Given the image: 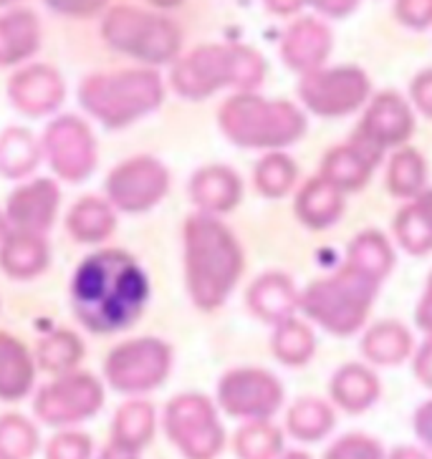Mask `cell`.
Instances as JSON below:
<instances>
[{
  "mask_svg": "<svg viewBox=\"0 0 432 459\" xmlns=\"http://www.w3.org/2000/svg\"><path fill=\"white\" fill-rule=\"evenodd\" d=\"M46 260H48L46 245L39 235H31V232H18L13 238H8L3 245V253H0L3 268L15 278L36 275L39 271H43Z\"/></svg>",
  "mask_w": 432,
  "mask_h": 459,
  "instance_id": "14",
  "label": "cell"
},
{
  "mask_svg": "<svg viewBox=\"0 0 432 459\" xmlns=\"http://www.w3.org/2000/svg\"><path fill=\"white\" fill-rule=\"evenodd\" d=\"M39 445L36 429L21 417L0 419V452L11 459H26Z\"/></svg>",
  "mask_w": 432,
  "mask_h": 459,
  "instance_id": "19",
  "label": "cell"
},
{
  "mask_svg": "<svg viewBox=\"0 0 432 459\" xmlns=\"http://www.w3.org/2000/svg\"><path fill=\"white\" fill-rule=\"evenodd\" d=\"M152 424H154L152 406L145 402L127 404L114 419V445L137 452L152 437Z\"/></svg>",
  "mask_w": 432,
  "mask_h": 459,
  "instance_id": "15",
  "label": "cell"
},
{
  "mask_svg": "<svg viewBox=\"0 0 432 459\" xmlns=\"http://www.w3.org/2000/svg\"><path fill=\"white\" fill-rule=\"evenodd\" d=\"M11 99L26 114H46L54 111L64 99V82L48 66L23 68L11 79Z\"/></svg>",
  "mask_w": 432,
  "mask_h": 459,
  "instance_id": "10",
  "label": "cell"
},
{
  "mask_svg": "<svg viewBox=\"0 0 432 459\" xmlns=\"http://www.w3.org/2000/svg\"><path fill=\"white\" fill-rule=\"evenodd\" d=\"M104 39L117 51L160 64L177 51L180 36L172 23L149 13H139L135 8H114L104 18Z\"/></svg>",
  "mask_w": 432,
  "mask_h": 459,
  "instance_id": "3",
  "label": "cell"
},
{
  "mask_svg": "<svg viewBox=\"0 0 432 459\" xmlns=\"http://www.w3.org/2000/svg\"><path fill=\"white\" fill-rule=\"evenodd\" d=\"M92 442L84 434H58L48 445V459H89Z\"/></svg>",
  "mask_w": 432,
  "mask_h": 459,
  "instance_id": "20",
  "label": "cell"
},
{
  "mask_svg": "<svg viewBox=\"0 0 432 459\" xmlns=\"http://www.w3.org/2000/svg\"><path fill=\"white\" fill-rule=\"evenodd\" d=\"M56 204H58V189L48 179H39L15 192L8 204V215L21 232L36 235L51 225Z\"/></svg>",
  "mask_w": 432,
  "mask_h": 459,
  "instance_id": "11",
  "label": "cell"
},
{
  "mask_svg": "<svg viewBox=\"0 0 432 459\" xmlns=\"http://www.w3.org/2000/svg\"><path fill=\"white\" fill-rule=\"evenodd\" d=\"M167 432L190 459H210L223 442L213 409L198 396H182L170 404Z\"/></svg>",
  "mask_w": 432,
  "mask_h": 459,
  "instance_id": "5",
  "label": "cell"
},
{
  "mask_svg": "<svg viewBox=\"0 0 432 459\" xmlns=\"http://www.w3.org/2000/svg\"><path fill=\"white\" fill-rule=\"evenodd\" d=\"M147 298V281L135 260L119 250L96 253L74 278L76 316L96 333L132 324Z\"/></svg>",
  "mask_w": 432,
  "mask_h": 459,
  "instance_id": "1",
  "label": "cell"
},
{
  "mask_svg": "<svg viewBox=\"0 0 432 459\" xmlns=\"http://www.w3.org/2000/svg\"><path fill=\"white\" fill-rule=\"evenodd\" d=\"M46 149L51 154V164L66 179H82L94 167V142L86 124L64 117L48 126L46 132Z\"/></svg>",
  "mask_w": 432,
  "mask_h": 459,
  "instance_id": "8",
  "label": "cell"
},
{
  "mask_svg": "<svg viewBox=\"0 0 432 459\" xmlns=\"http://www.w3.org/2000/svg\"><path fill=\"white\" fill-rule=\"evenodd\" d=\"M39 162V147L23 129H8L0 136V172L18 177L31 172Z\"/></svg>",
  "mask_w": 432,
  "mask_h": 459,
  "instance_id": "16",
  "label": "cell"
},
{
  "mask_svg": "<svg viewBox=\"0 0 432 459\" xmlns=\"http://www.w3.org/2000/svg\"><path fill=\"white\" fill-rule=\"evenodd\" d=\"M99 459H137V452H132V449H124V446L111 442V445L101 452V457Z\"/></svg>",
  "mask_w": 432,
  "mask_h": 459,
  "instance_id": "22",
  "label": "cell"
},
{
  "mask_svg": "<svg viewBox=\"0 0 432 459\" xmlns=\"http://www.w3.org/2000/svg\"><path fill=\"white\" fill-rule=\"evenodd\" d=\"M8 3H13V0H0V5H8Z\"/></svg>",
  "mask_w": 432,
  "mask_h": 459,
  "instance_id": "24",
  "label": "cell"
},
{
  "mask_svg": "<svg viewBox=\"0 0 432 459\" xmlns=\"http://www.w3.org/2000/svg\"><path fill=\"white\" fill-rule=\"evenodd\" d=\"M79 359H82V341L66 331L43 338V343L39 346V364L46 371H66Z\"/></svg>",
  "mask_w": 432,
  "mask_h": 459,
  "instance_id": "18",
  "label": "cell"
},
{
  "mask_svg": "<svg viewBox=\"0 0 432 459\" xmlns=\"http://www.w3.org/2000/svg\"><path fill=\"white\" fill-rule=\"evenodd\" d=\"M0 459H11V457H5V455H3V452H0Z\"/></svg>",
  "mask_w": 432,
  "mask_h": 459,
  "instance_id": "25",
  "label": "cell"
},
{
  "mask_svg": "<svg viewBox=\"0 0 432 459\" xmlns=\"http://www.w3.org/2000/svg\"><path fill=\"white\" fill-rule=\"evenodd\" d=\"M101 399L104 394L96 378L74 374L46 386L36 399V411L48 424H71V421L92 417L101 406Z\"/></svg>",
  "mask_w": 432,
  "mask_h": 459,
  "instance_id": "6",
  "label": "cell"
},
{
  "mask_svg": "<svg viewBox=\"0 0 432 459\" xmlns=\"http://www.w3.org/2000/svg\"><path fill=\"white\" fill-rule=\"evenodd\" d=\"M33 384V364L26 349L0 333V399H21Z\"/></svg>",
  "mask_w": 432,
  "mask_h": 459,
  "instance_id": "13",
  "label": "cell"
},
{
  "mask_svg": "<svg viewBox=\"0 0 432 459\" xmlns=\"http://www.w3.org/2000/svg\"><path fill=\"white\" fill-rule=\"evenodd\" d=\"M56 13L76 15V18H89L104 8L107 0H46Z\"/></svg>",
  "mask_w": 432,
  "mask_h": 459,
  "instance_id": "21",
  "label": "cell"
},
{
  "mask_svg": "<svg viewBox=\"0 0 432 459\" xmlns=\"http://www.w3.org/2000/svg\"><path fill=\"white\" fill-rule=\"evenodd\" d=\"M39 48V21L28 11L0 18V66L18 64Z\"/></svg>",
  "mask_w": 432,
  "mask_h": 459,
  "instance_id": "12",
  "label": "cell"
},
{
  "mask_svg": "<svg viewBox=\"0 0 432 459\" xmlns=\"http://www.w3.org/2000/svg\"><path fill=\"white\" fill-rule=\"evenodd\" d=\"M217 228L207 220H195L188 228V265L190 283L198 300L213 303L223 293V288L233 281V265L228 255V240Z\"/></svg>",
  "mask_w": 432,
  "mask_h": 459,
  "instance_id": "4",
  "label": "cell"
},
{
  "mask_svg": "<svg viewBox=\"0 0 432 459\" xmlns=\"http://www.w3.org/2000/svg\"><path fill=\"white\" fill-rule=\"evenodd\" d=\"M164 192V172L160 164L149 160H135V162L119 167L109 177V195L122 210L137 212L154 203Z\"/></svg>",
  "mask_w": 432,
  "mask_h": 459,
  "instance_id": "9",
  "label": "cell"
},
{
  "mask_svg": "<svg viewBox=\"0 0 432 459\" xmlns=\"http://www.w3.org/2000/svg\"><path fill=\"white\" fill-rule=\"evenodd\" d=\"M79 99L84 108H89L107 126H122L157 107L163 99V86L149 71L99 74L84 82Z\"/></svg>",
  "mask_w": 432,
  "mask_h": 459,
  "instance_id": "2",
  "label": "cell"
},
{
  "mask_svg": "<svg viewBox=\"0 0 432 459\" xmlns=\"http://www.w3.org/2000/svg\"><path fill=\"white\" fill-rule=\"evenodd\" d=\"M167 371V349L157 341H135L109 356V381L119 392H145L157 386Z\"/></svg>",
  "mask_w": 432,
  "mask_h": 459,
  "instance_id": "7",
  "label": "cell"
},
{
  "mask_svg": "<svg viewBox=\"0 0 432 459\" xmlns=\"http://www.w3.org/2000/svg\"><path fill=\"white\" fill-rule=\"evenodd\" d=\"M0 235H3V220H0Z\"/></svg>",
  "mask_w": 432,
  "mask_h": 459,
  "instance_id": "26",
  "label": "cell"
},
{
  "mask_svg": "<svg viewBox=\"0 0 432 459\" xmlns=\"http://www.w3.org/2000/svg\"><path fill=\"white\" fill-rule=\"evenodd\" d=\"M68 228H71L76 240L96 243V240L107 238L109 232H111V228H114V215H111V210L104 203H99V200H84L68 215Z\"/></svg>",
  "mask_w": 432,
  "mask_h": 459,
  "instance_id": "17",
  "label": "cell"
},
{
  "mask_svg": "<svg viewBox=\"0 0 432 459\" xmlns=\"http://www.w3.org/2000/svg\"><path fill=\"white\" fill-rule=\"evenodd\" d=\"M154 5H175V3H180V0H152Z\"/></svg>",
  "mask_w": 432,
  "mask_h": 459,
  "instance_id": "23",
  "label": "cell"
}]
</instances>
